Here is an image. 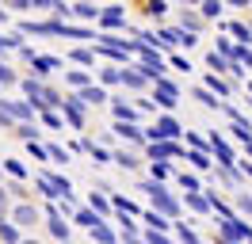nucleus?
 Instances as JSON below:
<instances>
[{
    "mask_svg": "<svg viewBox=\"0 0 252 244\" xmlns=\"http://www.w3.org/2000/svg\"><path fill=\"white\" fill-rule=\"evenodd\" d=\"M145 195L153 198V202H157V206H160L164 214H180V206H176V198L168 195V191H164L160 183H145Z\"/></svg>",
    "mask_w": 252,
    "mask_h": 244,
    "instance_id": "f257e3e1",
    "label": "nucleus"
},
{
    "mask_svg": "<svg viewBox=\"0 0 252 244\" xmlns=\"http://www.w3.org/2000/svg\"><path fill=\"white\" fill-rule=\"evenodd\" d=\"M149 156H160V160H168V156H188V152L180 149V145H172V141H153Z\"/></svg>",
    "mask_w": 252,
    "mask_h": 244,
    "instance_id": "f03ea898",
    "label": "nucleus"
},
{
    "mask_svg": "<svg viewBox=\"0 0 252 244\" xmlns=\"http://www.w3.org/2000/svg\"><path fill=\"white\" fill-rule=\"evenodd\" d=\"M176 134H180L176 119H160V122H157V126H153V130H149L145 137H153V141H157V137H176Z\"/></svg>",
    "mask_w": 252,
    "mask_h": 244,
    "instance_id": "7ed1b4c3",
    "label": "nucleus"
},
{
    "mask_svg": "<svg viewBox=\"0 0 252 244\" xmlns=\"http://www.w3.org/2000/svg\"><path fill=\"white\" fill-rule=\"evenodd\" d=\"M157 88H160V103L172 107V103H176V95H180V92H176V84H172V80H160Z\"/></svg>",
    "mask_w": 252,
    "mask_h": 244,
    "instance_id": "20e7f679",
    "label": "nucleus"
},
{
    "mask_svg": "<svg viewBox=\"0 0 252 244\" xmlns=\"http://www.w3.org/2000/svg\"><path fill=\"white\" fill-rule=\"evenodd\" d=\"M34 217H38V210H34V206H19V210H16V221H19V225H31Z\"/></svg>",
    "mask_w": 252,
    "mask_h": 244,
    "instance_id": "39448f33",
    "label": "nucleus"
},
{
    "mask_svg": "<svg viewBox=\"0 0 252 244\" xmlns=\"http://www.w3.org/2000/svg\"><path fill=\"white\" fill-rule=\"evenodd\" d=\"M34 73H50V69H58V58H34Z\"/></svg>",
    "mask_w": 252,
    "mask_h": 244,
    "instance_id": "423d86ee",
    "label": "nucleus"
},
{
    "mask_svg": "<svg viewBox=\"0 0 252 244\" xmlns=\"http://www.w3.org/2000/svg\"><path fill=\"white\" fill-rule=\"evenodd\" d=\"M123 84H130V88H142V84H145L142 69H138V73H134V69H130V73H123Z\"/></svg>",
    "mask_w": 252,
    "mask_h": 244,
    "instance_id": "0eeeda50",
    "label": "nucleus"
},
{
    "mask_svg": "<svg viewBox=\"0 0 252 244\" xmlns=\"http://www.w3.org/2000/svg\"><path fill=\"white\" fill-rule=\"evenodd\" d=\"M80 99H88V103H99V99H103V88H92V84H88V88L80 92Z\"/></svg>",
    "mask_w": 252,
    "mask_h": 244,
    "instance_id": "6e6552de",
    "label": "nucleus"
},
{
    "mask_svg": "<svg viewBox=\"0 0 252 244\" xmlns=\"http://www.w3.org/2000/svg\"><path fill=\"white\" fill-rule=\"evenodd\" d=\"M115 130H119V134H123V137H130V141H142V130H138V126H115Z\"/></svg>",
    "mask_w": 252,
    "mask_h": 244,
    "instance_id": "1a4fd4ad",
    "label": "nucleus"
},
{
    "mask_svg": "<svg viewBox=\"0 0 252 244\" xmlns=\"http://www.w3.org/2000/svg\"><path fill=\"white\" fill-rule=\"evenodd\" d=\"M23 92H27V95H31V99H34V95H42V92H46V88H42L38 80H23Z\"/></svg>",
    "mask_w": 252,
    "mask_h": 244,
    "instance_id": "9d476101",
    "label": "nucleus"
},
{
    "mask_svg": "<svg viewBox=\"0 0 252 244\" xmlns=\"http://www.w3.org/2000/svg\"><path fill=\"white\" fill-rule=\"evenodd\" d=\"M8 115H19V119H31V107H23V103H8Z\"/></svg>",
    "mask_w": 252,
    "mask_h": 244,
    "instance_id": "9b49d317",
    "label": "nucleus"
},
{
    "mask_svg": "<svg viewBox=\"0 0 252 244\" xmlns=\"http://www.w3.org/2000/svg\"><path fill=\"white\" fill-rule=\"evenodd\" d=\"M77 221H80V225H99V217H95L92 210H80V214H77Z\"/></svg>",
    "mask_w": 252,
    "mask_h": 244,
    "instance_id": "f8f14e48",
    "label": "nucleus"
},
{
    "mask_svg": "<svg viewBox=\"0 0 252 244\" xmlns=\"http://www.w3.org/2000/svg\"><path fill=\"white\" fill-rule=\"evenodd\" d=\"M184 27L199 30V27H203V15H188V12H184Z\"/></svg>",
    "mask_w": 252,
    "mask_h": 244,
    "instance_id": "ddd939ff",
    "label": "nucleus"
},
{
    "mask_svg": "<svg viewBox=\"0 0 252 244\" xmlns=\"http://www.w3.org/2000/svg\"><path fill=\"white\" fill-rule=\"evenodd\" d=\"M188 156H191V164H195V168H206V164H210V160H206V152H199V149L188 152Z\"/></svg>",
    "mask_w": 252,
    "mask_h": 244,
    "instance_id": "4468645a",
    "label": "nucleus"
},
{
    "mask_svg": "<svg viewBox=\"0 0 252 244\" xmlns=\"http://www.w3.org/2000/svg\"><path fill=\"white\" fill-rule=\"evenodd\" d=\"M115 115H119V119H126V122L134 119V111H130V107H126V103H115Z\"/></svg>",
    "mask_w": 252,
    "mask_h": 244,
    "instance_id": "2eb2a0df",
    "label": "nucleus"
},
{
    "mask_svg": "<svg viewBox=\"0 0 252 244\" xmlns=\"http://www.w3.org/2000/svg\"><path fill=\"white\" fill-rule=\"evenodd\" d=\"M115 160H119V164H123V168H138V156H126V152H119Z\"/></svg>",
    "mask_w": 252,
    "mask_h": 244,
    "instance_id": "dca6fc26",
    "label": "nucleus"
},
{
    "mask_svg": "<svg viewBox=\"0 0 252 244\" xmlns=\"http://www.w3.org/2000/svg\"><path fill=\"white\" fill-rule=\"evenodd\" d=\"M180 187H188V191H195V187H199V180H195V176H188V172H184V176H180Z\"/></svg>",
    "mask_w": 252,
    "mask_h": 244,
    "instance_id": "f3484780",
    "label": "nucleus"
},
{
    "mask_svg": "<svg viewBox=\"0 0 252 244\" xmlns=\"http://www.w3.org/2000/svg\"><path fill=\"white\" fill-rule=\"evenodd\" d=\"M73 12H77V15H84V19H92V15H95V8H92V4H77Z\"/></svg>",
    "mask_w": 252,
    "mask_h": 244,
    "instance_id": "a211bd4d",
    "label": "nucleus"
},
{
    "mask_svg": "<svg viewBox=\"0 0 252 244\" xmlns=\"http://www.w3.org/2000/svg\"><path fill=\"white\" fill-rule=\"evenodd\" d=\"M145 221H149L153 229H164V225H168V221H164V217H157V214H145Z\"/></svg>",
    "mask_w": 252,
    "mask_h": 244,
    "instance_id": "6ab92c4d",
    "label": "nucleus"
},
{
    "mask_svg": "<svg viewBox=\"0 0 252 244\" xmlns=\"http://www.w3.org/2000/svg\"><path fill=\"white\" fill-rule=\"evenodd\" d=\"M206 84H210V88H218V95H229V88H225V84H221L218 76H210V80H206Z\"/></svg>",
    "mask_w": 252,
    "mask_h": 244,
    "instance_id": "aec40b11",
    "label": "nucleus"
},
{
    "mask_svg": "<svg viewBox=\"0 0 252 244\" xmlns=\"http://www.w3.org/2000/svg\"><path fill=\"white\" fill-rule=\"evenodd\" d=\"M92 210H99V214H107V198H99V195H92Z\"/></svg>",
    "mask_w": 252,
    "mask_h": 244,
    "instance_id": "412c9836",
    "label": "nucleus"
},
{
    "mask_svg": "<svg viewBox=\"0 0 252 244\" xmlns=\"http://www.w3.org/2000/svg\"><path fill=\"white\" fill-rule=\"evenodd\" d=\"M221 12V4H214V0H206L203 4V15H218Z\"/></svg>",
    "mask_w": 252,
    "mask_h": 244,
    "instance_id": "4be33fe9",
    "label": "nucleus"
},
{
    "mask_svg": "<svg viewBox=\"0 0 252 244\" xmlns=\"http://www.w3.org/2000/svg\"><path fill=\"white\" fill-rule=\"evenodd\" d=\"M0 80H4V84H12V80H16V73H12L8 65H0Z\"/></svg>",
    "mask_w": 252,
    "mask_h": 244,
    "instance_id": "5701e85b",
    "label": "nucleus"
},
{
    "mask_svg": "<svg viewBox=\"0 0 252 244\" xmlns=\"http://www.w3.org/2000/svg\"><path fill=\"white\" fill-rule=\"evenodd\" d=\"M73 58L84 61V65H92V54H88V50H73Z\"/></svg>",
    "mask_w": 252,
    "mask_h": 244,
    "instance_id": "b1692460",
    "label": "nucleus"
},
{
    "mask_svg": "<svg viewBox=\"0 0 252 244\" xmlns=\"http://www.w3.org/2000/svg\"><path fill=\"white\" fill-rule=\"evenodd\" d=\"M95 237H99V241L107 244V241H111V229H107V225H95Z\"/></svg>",
    "mask_w": 252,
    "mask_h": 244,
    "instance_id": "393cba45",
    "label": "nucleus"
},
{
    "mask_svg": "<svg viewBox=\"0 0 252 244\" xmlns=\"http://www.w3.org/2000/svg\"><path fill=\"white\" fill-rule=\"evenodd\" d=\"M233 34H237V38H252V34H249V27H245V23H233Z\"/></svg>",
    "mask_w": 252,
    "mask_h": 244,
    "instance_id": "a878e982",
    "label": "nucleus"
},
{
    "mask_svg": "<svg viewBox=\"0 0 252 244\" xmlns=\"http://www.w3.org/2000/svg\"><path fill=\"white\" fill-rule=\"evenodd\" d=\"M50 229H54V237H62V241H65V225H62V221H58V217L50 221Z\"/></svg>",
    "mask_w": 252,
    "mask_h": 244,
    "instance_id": "bb28decb",
    "label": "nucleus"
},
{
    "mask_svg": "<svg viewBox=\"0 0 252 244\" xmlns=\"http://www.w3.org/2000/svg\"><path fill=\"white\" fill-rule=\"evenodd\" d=\"M237 206H241V210H249V214H252V198H249V195H245V198H237Z\"/></svg>",
    "mask_w": 252,
    "mask_h": 244,
    "instance_id": "cd10ccee",
    "label": "nucleus"
},
{
    "mask_svg": "<svg viewBox=\"0 0 252 244\" xmlns=\"http://www.w3.org/2000/svg\"><path fill=\"white\" fill-rule=\"evenodd\" d=\"M149 244H172V241H164V237H157V233H149Z\"/></svg>",
    "mask_w": 252,
    "mask_h": 244,
    "instance_id": "c85d7f7f",
    "label": "nucleus"
},
{
    "mask_svg": "<svg viewBox=\"0 0 252 244\" xmlns=\"http://www.w3.org/2000/svg\"><path fill=\"white\" fill-rule=\"evenodd\" d=\"M0 210H4V191H0Z\"/></svg>",
    "mask_w": 252,
    "mask_h": 244,
    "instance_id": "c756f323",
    "label": "nucleus"
},
{
    "mask_svg": "<svg viewBox=\"0 0 252 244\" xmlns=\"http://www.w3.org/2000/svg\"><path fill=\"white\" fill-rule=\"evenodd\" d=\"M249 156H252V141H249Z\"/></svg>",
    "mask_w": 252,
    "mask_h": 244,
    "instance_id": "7c9ffc66",
    "label": "nucleus"
},
{
    "mask_svg": "<svg viewBox=\"0 0 252 244\" xmlns=\"http://www.w3.org/2000/svg\"><path fill=\"white\" fill-rule=\"evenodd\" d=\"M23 244H38V241H23Z\"/></svg>",
    "mask_w": 252,
    "mask_h": 244,
    "instance_id": "2f4dec72",
    "label": "nucleus"
},
{
    "mask_svg": "<svg viewBox=\"0 0 252 244\" xmlns=\"http://www.w3.org/2000/svg\"><path fill=\"white\" fill-rule=\"evenodd\" d=\"M130 244H142V241H130Z\"/></svg>",
    "mask_w": 252,
    "mask_h": 244,
    "instance_id": "473e14b6",
    "label": "nucleus"
},
{
    "mask_svg": "<svg viewBox=\"0 0 252 244\" xmlns=\"http://www.w3.org/2000/svg\"><path fill=\"white\" fill-rule=\"evenodd\" d=\"M221 244H233V241H221Z\"/></svg>",
    "mask_w": 252,
    "mask_h": 244,
    "instance_id": "72a5a7b5",
    "label": "nucleus"
}]
</instances>
